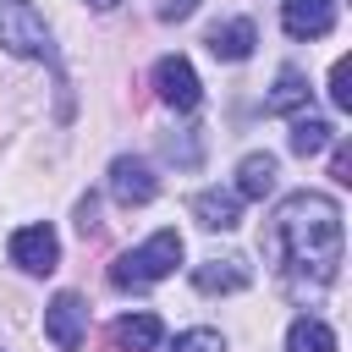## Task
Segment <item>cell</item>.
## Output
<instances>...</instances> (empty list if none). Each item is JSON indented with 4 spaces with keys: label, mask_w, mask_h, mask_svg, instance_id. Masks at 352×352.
I'll list each match as a JSON object with an SVG mask.
<instances>
[{
    "label": "cell",
    "mask_w": 352,
    "mask_h": 352,
    "mask_svg": "<svg viewBox=\"0 0 352 352\" xmlns=\"http://www.w3.org/2000/svg\"><path fill=\"white\" fill-rule=\"evenodd\" d=\"M11 264L28 270V275H50V270L60 264V236H55V226H22V231L11 236Z\"/></svg>",
    "instance_id": "8992f818"
},
{
    "label": "cell",
    "mask_w": 352,
    "mask_h": 352,
    "mask_svg": "<svg viewBox=\"0 0 352 352\" xmlns=\"http://www.w3.org/2000/svg\"><path fill=\"white\" fill-rule=\"evenodd\" d=\"M314 99V88H308V77L297 72V66H286L280 77H275V88H270V99H264V110L270 116H292V110H302Z\"/></svg>",
    "instance_id": "5bb4252c"
},
{
    "label": "cell",
    "mask_w": 352,
    "mask_h": 352,
    "mask_svg": "<svg viewBox=\"0 0 352 352\" xmlns=\"http://www.w3.org/2000/svg\"><path fill=\"white\" fill-rule=\"evenodd\" d=\"M176 264H182V236L176 231H154L143 248H132V253H121L110 264V286L116 292H143V286L165 280Z\"/></svg>",
    "instance_id": "7a4b0ae2"
},
{
    "label": "cell",
    "mask_w": 352,
    "mask_h": 352,
    "mask_svg": "<svg viewBox=\"0 0 352 352\" xmlns=\"http://www.w3.org/2000/svg\"><path fill=\"white\" fill-rule=\"evenodd\" d=\"M346 82H352V60L341 55V60L330 66V104H336V110H352V88H346Z\"/></svg>",
    "instance_id": "ac0fdd59"
},
{
    "label": "cell",
    "mask_w": 352,
    "mask_h": 352,
    "mask_svg": "<svg viewBox=\"0 0 352 352\" xmlns=\"http://www.w3.org/2000/svg\"><path fill=\"white\" fill-rule=\"evenodd\" d=\"M280 28L292 38H324L336 28V0H280Z\"/></svg>",
    "instance_id": "ba28073f"
},
{
    "label": "cell",
    "mask_w": 352,
    "mask_h": 352,
    "mask_svg": "<svg viewBox=\"0 0 352 352\" xmlns=\"http://www.w3.org/2000/svg\"><path fill=\"white\" fill-rule=\"evenodd\" d=\"M286 275H302L314 286H330L341 275V209L324 192H292L280 198L264 242Z\"/></svg>",
    "instance_id": "6da1fadb"
},
{
    "label": "cell",
    "mask_w": 352,
    "mask_h": 352,
    "mask_svg": "<svg viewBox=\"0 0 352 352\" xmlns=\"http://www.w3.org/2000/svg\"><path fill=\"white\" fill-rule=\"evenodd\" d=\"M44 336L55 341V352H77L88 336V302L77 292H55L44 308Z\"/></svg>",
    "instance_id": "5b68a950"
},
{
    "label": "cell",
    "mask_w": 352,
    "mask_h": 352,
    "mask_svg": "<svg viewBox=\"0 0 352 352\" xmlns=\"http://www.w3.org/2000/svg\"><path fill=\"white\" fill-rule=\"evenodd\" d=\"M110 341H116L121 352H154V346L165 341V324H160V314H121V319L110 324Z\"/></svg>",
    "instance_id": "30bf717a"
},
{
    "label": "cell",
    "mask_w": 352,
    "mask_h": 352,
    "mask_svg": "<svg viewBox=\"0 0 352 352\" xmlns=\"http://www.w3.org/2000/svg\"><path fill=\"white\" fill-rule=\"evenodd\" d=\"M154 192H160V182H154V170H148L143 160H132V154L110 160V198H116L121 209H138V204H148Z\"/></svg>",
    "instance_id": "52a82bcc"
},
{
    "label": "cell",
    "mask_w": 352,
    "mask_h": 352,
    "mask_svg": "<svg viewBox=\"0 0 352 352\" xmlns=\"http://www.w3.org/2000/svg\"><path fill=\"white\" fill-rule=\"evenodd\" d=\"M88 6H94V11H116L121 0H88Z\"/></svg>",
    "instance_id": "7402d4cb"
},
{
    "label": "cell",
    "mask_w": 352,
    "mask_h": 352,
    "mask_svg": "<svg viewBox=\"0 0 352 352\" xmlns=\"http://www.w3.org/2000/svg\"><path fill=\"white\" fill-rule=\"evenodd\" d=\"M286 352H336V330H330L324 319L302 314V319H292V330H286Z\"/></svg>",
    "instance_id": "9a60e30c"
},
{
    "label": "cell",
    "mask_w": 352,
    "mask_h": 352,
    "mask_svg": "<svg viewBox=\"0 0 352 352\" xmlns=\"http://www.w3.org/2000/svg\"><path fill=\"white\" fill-rule=\"evenodd\" d=\"M336 143V126L330 121H319V116H297L292 121V154L297 160H314L319 148H330Z\"/></svg>",
    "instance_id": "2e32d148"
},
{
    "label": "cell",
    "mask_w": 352,
    "mask_h": 352,
    "mask_svg": "<svg viewBox=\"0 0 352 352\" xmlns=\"http://www.w3.org/2000/svg\"><path fill=\"white\" fill-rule=\"evenodd\" d=\"M192 214H198V226H209V231H236V226H242V198L209 187V192L192 198Z\"/></svg>",
    "instance_id": "8fae6325"
},
{
    "label": "cell",
    "mask_w": 352,
    "mask_h": 352,
    "mask_svg": "<svg viewBox=\"0 0 352 352\" xmlns=\"http://www.w3.org/2000/svg\"><path fill=\"white\" fill-rule=\"evenodd\" d=\"M165 160H176V165H187V170H192V165L204 160L198 132H192V126H187V132H170V138H165Z\"/></svg>",
    "instance_id": "e0dca14e"
},
{
    "label": "cell",
    "mask_w": 352,
    "mask_h": 352,
    "mask_svg": "<svg viewBox=\"0 0 352 352\" xmlns=\"http://www.w3.org/2000/svg\"><path fill=\"white\" fill-rule=\"evenodd\" d=\"M176 352H226V341H220V330H187V336H176Z\"/></svg>",
    "instance_id": "d6986e66"
},
{
    "label": "cell",
    "mask_w": 352,
    "mask_h": 352,
    "mask_svg": "<svg viewBox=\"0 0 352 352\" xmlns=\"http://www.w3.org/2000/svg\"><path fill=\"white\" fill-rule=\"evenodd\" d=\"M154 94H160V104H170L176 116L198 110L204 88H198V72H192V60H187V55H160V60H154Z\"/></svg>",
    "instance_id": "277c9868"
},
{
    "label": "cell",
    "mask_w": 352,
    "mask_h": 352,
    "mask_svg": "<svg viewBox=\"0 0 352 352\" xmlns=\"http://www.w3.org/2000/svg\"><path fill=\"white\" fill-rule=\"evenodd\" d=\"M192 11H198V0H160V6H154L160 22H187Z\"/></svg>",
    "instance_id": "ffe728a7"
},
{
    "label": "cell",
    "mask_w": 352,
    "mask_h": 352,
    "mask_svg": "<svg viewBox=\"0 0 352 352\" xmlns=\"http://www.w3.org/2000/svg\"><path fill=\"white\" fill-rule=\"evenodd\" d=\"M330 176H336L341 187H352V148H346V143H336V154H330Z\"/></svg>",
    "instance_id": "44dd1931"
},
{
    "label": "cell",
    "mask_w": 352,
    "mask_h": 352,
    "mask_svg": "<svg viewBox=\"0 0 352 352\" xmlns=\"http://www.w3.org/2000/svg\"><path fill=\"white\" fill-rule=\"evenodd\" d=\"M275 154H242L236 165V198H270L275 192Z\"/></svg>",
    "instance_id": "4fadbf2b"
},
{
    "label": "cell",
    "mask_w": 352,
    "mask_h": 352,
    "mask_svg": "<svg viewBox=\"0 0 352 352\" xmlns=\"http://www.w3.org/2000/svg\"><path fill=\"white\" fill-rule=\"evenodd\" d=\"M204 44H209V55H214V60H248V55H253V44H258V33H253V22H248V16H231V22H214Z\"/></svg>",
    "instance_id": "9c48e42d"
},
{
    "label": "cell",
    "mask_w": 352,
    "mask_h": 352,
    "mask_svg": "<svg viewBox=\"0 0 352 352\" xmlns=\"http://www.w3.org/2000/svg\"><path fill=\"white\" fill-rule=\"evenodd\" d=\"M248 280H253V270L242 258H209V264L192 270V286L198 292H242Z\"/></svg>",
    "instance_id": "7c38bea8"
},
{
    "label": "cell",
    "mask_w": 352,
    "mask_h": 352,
    "mask_svg": "<svg viewBox=\"0 0 352 352\" xmlns=\"http://www.w3.org/2000/svg\"><path fill=\"white\" fill-rule=\"evenodd\" d=\"M0 50H11V55H22V60H50V66H55L50 28H44V16H38L28 0H0Z\"/></svg>",
    "instance_id": "3957f363"
}]
</instances>
